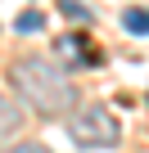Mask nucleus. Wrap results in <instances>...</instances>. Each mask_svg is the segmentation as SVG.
<instances>
[{"label": "nucleus", "mask_w": 149, "mask_h": 153, "mask_svg": "<svg viewBox=\"0 0 149 153\" xmlns=\"http://www.w3.org/2000/svg\"><path fill=\"white\" fill-rule=\"evenodd\" d=\"M18 126H23V108H18L9 95H0V144H5Z\"/></svg>", "instance_id": "obj_3"}, {"label": "nucleus", "mask_w": 149, "mask_h": 153, "mask_svg": "<svg viewBox=\"0 0 149 153\" xmlns=\"http://www.w3.org/2000/svg\"><path fill=\"white\" fill-rule=\"evenodd\" d=\"M122 27L131 36H149V9H127L122 14Z\"/></svg>", "instance_id": "obj_4"}, {"label": "nucleus", "mask_w": 149, "mask_h": 153, "mask_svg": "<svg viewBox=\"0 0 149 153\" xmlns=\"http://www.w3.org/2000/svg\"><path fill=\"white\" fill-rule=\"evenodd\" d=\"M59 5H63V14L68 18H77V23H86L91 14H86V5H77V0H59Z\"/></svg>", "instance_id": "obj_7"}, {"label": "nucleus", "mask_w": 149, "mask_h": 153, "mask_svg": "<svg viewBox=\"0 0 149 153\" xmlns=\"http://www.w3.org/2000/svg\"><path fill=\"white\" fill-rule=\"evenodd\" d=\"M5 153H50V149H45V144H9Z\"/></svg>", "instance_id": "obj_8"}, {"label": "nucleus", "mask_w": 149, "mask_h": 153, "mask_svg": "<svg viewBox=\"0 0 149 153\" xmlns=\"http://www.w3.org/2000/svg\"><path fill=\"white\" fill-rule=\"evenodd\" d=\"M41 27H45L41 9H23V14L14 18V32H23V36H32V32H41Z\"/></svg>", "instance_id": "obj_5"}, {"label": "nucleus", "mask_w": 149, "mask_h": 153, "mask_svg": "<svg viewBox=\"0 0 149 153\" xmlns=\"http://www.w3.org/2000/svg\"><path fill=\"white\" fill-rule=\"evenodd\" d=\"M9 81H14V90L27 99V108H36L41 117H63V113H72V104H77V90H72L68 72H63L54 59H45V54L18 59V63L9 68Z\"/></svg>", "instance_id": "obj_1"}, {"label": "nucleus", "mask_w": 149, "mask_h": 153, "mask_svg": "<svg viewBox=\"0 0 149 153\" xmlns=\"http://www.w3.org/2000/svg\"><path fill=\"white\" fill-rule=\"evenodd\" d=\"M68 135H72L77 149H113L122 140V126H118V117L104 104H91V108H77V113H72Z\"/></svg>", "instance_id": "obj_2"}, {"label": "nucleus", "mask_w": 149, "mask_h": 153, "mask_svg": "<svg viewBox=\"0 0 149 153\" xmlns=\"http://www.w3.org/2000/svg\"><path fill=\"white\" fill-rule=\"evenodd\" d=\"M54 50H59L63 59H77V50H82V36H59V41H54Z\"/></svg>", "instance_id": "obj_6"}]
</instances>
